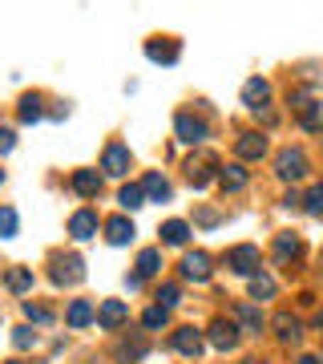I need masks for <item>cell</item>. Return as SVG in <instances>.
I'll return each instance as SVG.
<instances>
[{
    "instance_id": "6da1fadb",
    "label": "cell",
    "mask_w": 323,
    "mask_h": 364,
    "mask_svg": "<svg viewBox=\"0 0 323 364\" xmlns=\"http://www.w3.org/2000/svg\"><path fill=\"white\" fill-rule=\"evenodd\" d=\"M226 267L234 275H258V247L255 243H239L226 251Z\"/></svg>"
},
{
    "instance_id": "7a4b0ae2",
    "label": "cell",
    "mask_w": 323,
    "mask_h": 364,
    "mask_svg": "<svg viewBox=\"0 0 323 364\" xmlns=\"http://www.w3.org/2000/svg\"><path fill=\"white\" fill-rule=\"evenodd\" d=\"M275 174L283 182H299L307 174V154L303 150H283V154L275 158Z\"/></svg>"
},
{
    "instance_id": "3957f363",
    "label": "cell",
    "mask_w": 323,
    "mask_h": 364,
    "mask_svg": "<svg viewBox=\"0 0 323 364\" xmlns=\"http://www.w3.org/2000/svg\"><path fill=\"white\" fill-rule=\"evenodd\" d=\"M81 279H85V263L77 255H57L53 259V284L69 287V284H81Z\"/></svg>"
},
{
    "instance_id": "277c9868",
    "label": "cell",
    "mask_w": 323,
    "mask_h": 364,
    "mask_svg": "<svg viewBox=\"0 0 323 364\" xmlns=\"http://www.w3.org/2000/svg\"><path fill=\"white\" fill-rule=\"evenodd\" d=\"M146 57H150L154 65H174L182 57V45L174 37H150L146 41Z\"/></svg>"
},
{
    "instance_id": "5b68a950",
    "label": "cell",
    "mask_w": 323,
    "mask_h": 364,
    "mask_svg": "<svg viewBox=\"0 0 323 364\" xmlns=\"http://www.w3.org/2000/svg\"><path fill=\"white\" fill-rule=\"evenodd\" d=\"M129 146H121V142H109L105 146V154H102V170L105 174H114V178H126L129 174Z\"/></svg>"
},
{
    "instance_id": "8992f818",
    "label": "cell",
    "mask_w": 323,
    "mask_h": 364,
    "mask_svg": "<svg viewBox=\"0 0 323 364\" xmlns=\"http://www.w3.org/2000/svg\"><path fill=\"white\" fill-rule=\"evenodd\" d=\"M174 130H178L182 142H190V146H198V142H207V138H210L207 122H202V117H194V114H178V117H174Z\"/></svg>"
},
{
    "instance_id": "52a82bcc",
    "label": "cell",
    "mask_w": 323,
    "mask_h": 364,
    "mask_svg": "<svg viewBox=\"0 0 323 364\" xmlns=\"http://www.w3.org/2000/svg\"><path fill=\"white\" fill-rule=\"evenodd\" d=\"M182 275L194 279V284H207L210 279V255L207 251H186V255H182Z\"/></svg>"
},
{
    "instance_id": "ba28073f",
    "label": "cell",
    "mask_w": 323,
    "mask_h": 364,
    "mask_svg": "<svg viewBox=\"0 0 323 364\" xmlns=\"http://www.w3.org/2000/svg\"><path fill=\"white\" fill-rule=\"evenodd\" d=\"M126 320H129V304H121V299H105L102 308H97V324L109 328V332H114V328H121Z\"/></svg>"
},
{
    "instance_id": "9c48e42d",
    "label": "cell",
    "mask_w": 323,
    "mask_h": 364,
    "mask_svg": "<svg viewBox=\"0 0 323 364\" xmlns=\"http://www.w3.org/2000/svg\"><path fill=\"white\" fill-rule=\"evenodd\" d=\"M214 170H219V162H214L210 154H202V158H190V162H186V178H190L194 186L202 191V186H207V182L214 178Z\"/></svg>"
},
{
    "instance_id": "30bf717a",
    "label": "cell",
    "mask_w": 323,
    "mask_h": 364,
    "mask_svg": "<svg viewBox=\"0 0 323 364\" xmlns=\"http://www.w3.org/2000/svg\"><path fill=\"white\" fill-rule=\"evenodd\" d=\"M234 154L243 158V162H258V158L267 154V138H263V134H239Z\"/></svg>"
},
{
    "instance_id": "8fae6325",
    "label": "cell",
    "mask_w": 323,
    "mask_h": 364,
    "mask_svg": "<svg viewBox=\"0 0 323 364\" xmlns=\"http://www.w3.org/2000/svg\"><path fill=\"white\" fill-rule=\"evenodd\" d=\"M210 344L219 352H231L234 344H239V324H231V320H214L210 324Z\"/></svg>"
},
{
    "instance_id": "7c38bea8",
    "label": "cell",
    "mask_w": 323,
    "mask_h": 364,
    "mask_svg": "<svg viewBox=\"0 0 323 364\" xmlns=\"http://www.w3.org/2000/svg\"><path fill=\"white\" fill-rule=\"evenodd\" d=\"M234 324H239V332H246V336H258V332H263V312H258L255 304H239V308H234Z\"/></svg>"
},
{
    "instance_id": "4fadbf2b",
    "label": "cell",
    "mask_w": 323,
    "mask_h": 364,
    "mask_svg": "<svg viewBox=\"0 0 323 364\" xmlns=\"http://www.w3.org/2000/svg\"><path fill=\"white\" fill-rule=\"evenodd\" d=\"M69 235H73V239H81V243H85V239H93V235H97V210H77V215L69 219Z\"/></svg>"
},
{
    "instance_id": "5bb4252c",
    "label": "cell",
    "mask_w": 323,
    "mask_h": 364,
    "mask_svg": "<svg viewBox=\"0 0 323 364\" xmlns=\"http://www.w3.org/2000/svg\"><path fill=\"white\" fill-rule=\"evenodd\" d=\"M267 97H271V85H267L263 77H251L243 85V105H246V109H263Z\"/></svg>"
},
{
    "instance_id": "9a60e30c",
    "label": "cell",
    "mask_w": 323,
    "mask_h": 364,
    "mask_svg": "<svg viewBox=\"0 0 323 364\" xmlns=\"http://www.w3.org/2000/svg\"><path fill=\"white\" fill-rule=\"evenodd\" d=\"M174 348H178L182 356H198V352H202V332L194 324L178 328V332H174Z\"/></svg>"
},
{
    "instance_id": "2e32d148",
    "label": "cell",
    "mask_w": 323,
    "mask_h": 364,
    "mask_svg": "<svg viewBox=\"0 0 323 364\" xmlns=\"http://www.w3.org/2000/svg\"><path fill=\"white\" fill-rule=\"evenodd\" d=\"M295 114H299V122H303V130H323V102H307V97H299Z\"/></svg>"
},
{
    "instance_id": "e0dca14e",
    "label": "cell",
    "mask_w": 323,
    "mask_h": 364,
    "mask_svg": "<svg viewBox=\"0 0 323 364\" xmlns=\"http://www.w3.org/2000/svg\"><path fill=\"white\" fill-rule=\"evenodd\" d=\"M65 320H69V328H85L97 320V308H93L89 299H73L69 304V312H65Z\"/></svg>"
},
{
    "instance_id": "ac0fdd59",
    "label": "cell",
    "mask_w": 323,
    "mask_h": 364,
    "mask_svg": "<svg viewBox=\"0 0 323 364\" xmlns=\"http://www.w3.org/2000/svg\"><path fill=\"white\" fill-rule=\"evenodd\" d=\"M246 178H251V174H246V166H243V162L219 166V186H222V191H243V186H246Z\"/></svg>"
},
{
    "instance_id": "d6986e66",
    "label": "cell",
    "mask_w": 323,
    "mask_h": 364,
    "mask_svg": "<svg viewBox=\"0 0 323 364\" xmlns=\"http://www.w3.org/2000/svg\"><path fill=\"white\" fill-rule=\"evenodd\" d=\"M105 239L114 243V247H126L129 239H133V223L126 219V215H117V219L105 223Z\"/></svg>"
},
{
    "instance_id": "ffe728a7",
    "label": "cell",
    "mask_w": 323,
    "mask_h": 364,
    "mask_svg": "<svg viewBox=\"0 0 323 364\" xmlns=\"http://www.w3.org/2000/svg\"><path fill=\"white\" fill-rule=\"evenodd\" d=\"M275 328H279V340H283V344H299V340H303V324H299L295 316L279 312L275 316Z\"/></svg>"
},
{
    "instance_id": "44dd1931",
    "label": "cell",
    "mask_w": 323,
    "mask_h": 364,
    "mask_svg": "<svg viewBox=\"0 0 323 364\" xmlns=\"http://www.w3.org/2000/svg\"><path fill=\"white\" fill-rule=\"evenodd\" d=\"M73 191H77L81 198H93L102 191V174H97V170H77V174H73Z\"/></svg>"
},
{
    "instance_id": "7402d4cb",
    "label": "cell",
    "mask_w": 323,
    "mask_h": 364,
    "mask_svg": "<svg viewBox=\"0 0 323 364\" xmlns=\"http://www.w3.org/2000/svg\"><path fill=\"white\" fill-rule=\"evenodd\" d=\"M186 239H190V223H182V219L162 223V243H170V247H182Z\"/></svg>"
},
{
    "instance_id": "603a6c76",
    "label": "cell",
    "mask_w": 323,
    "mask_h": 364,
    "mask_svg": "<svg viewBox=\"0 0 323 364\" xmlns=\"http://www.w3.org/2000/svg\"><path fill=\"white\" fill-rule=\"evenodd\" d=\"M142 191H146V198H150V203H166V198H170V182L162 178V174H146Z\"/></svg>"
},
{
    "instance_id": "cb8c5ba5",
    "label": "cell",
    "mask_w": 323,
    "mask_h": 364,
    "mask_svg": "<svg viewBox=\"0 0 323 364\" xmlns=\"http://www.w3.org/2000/svg\"><path fill=\"white\" fill-rule=\"evenodd\" d=\"M4 284H9V291L25 296L28 287H33V272H28V267H13V272L4 275Z\"/></svg>"
},
{
    "instance_id": "d4e9b609",
    "label": "cell",
    "mask_w": 323,
    "mask_h": 364,
    "mask_svg": "<svg viewBox=\"0 0 323 364\" xmlns=\"http://www.w3.org/2000/svg\"><path fill=\"white\" fill-rule=\"evenodd\" d=\"M158 267H162V251H158V247H146L142 255H138V275H142V279H150Z\"/></svg>"
},
{
    "instance_id": "484cf974",
    "label": "cell",
    "mask_w": 323,
    "mask_h": 364,
    "mask_svg": "<svg viewBox=\"0 0 323 364\" xmlns=\"http://www.w3.org/2000/svg\"><path fill=\"white\" fill-rule=\"evenodd\" d=\"M295 255H299V239H295L291 231L279 235V239H275V259L287 263V259H295Z\"/></svg>"
},
{
    "instance_id": "4316f807",
    "label": "cell",
    "mask_w": 323,
    "mask_h": 364,
    "mask_svg": "<svg viewBox=\"0 0 323 364\" xmlns=\"http://www.w3.org/2000/svg\"><path fill=\"white\" fill-rule=\"evenodd\" d=\"M45 109H40V93H25L21 97V122H40Z\"/></svg>"
},
{
    "instance_id": "83f0119b",
    "label": "cell",
    "mask_w": 323,
    "mask_h": 364,
    "mask_svg": "<svg viewBox=\"0 0 323 364\" xmlns=\"http://www.w3.org/2000/svg\"><path fill=\"white\" fill-rule=\"evenodd\" d=\"M117 203H121L126 210H138V207H146V191H142V186H133V182H129V186H121V195H117Z\"/></svg>"
},
{
    "instance_id": "f1b7e54d",
    "label": "cell",
    "mask_w": 323,
    "mask_h": 364,
    "mask_svg": "<svg viewBox=\"0 0 323 364\" xmlns=\"http://www.w3.org/2000/svg\"><path fill=\"white\" fill-rule=\"evenodd\" d=\"M275 296V279L271 275H251V299H271Z\"/></svg>"
},
{
    "instance_id": "f546056e",
    "label": "cell",
    "mask_w": 323,
    "mask_h": 364,
    "mask_svg": "<svg viewBox=\"0 0 323 364\" xmlns=\"http://www.w3.org/2000/svg\"><path fill=\"white\" fill-rule=\"evenodd\" d=\"M303 210L307 215H323V182H315L307 191V198H303Z\"/></svg>"
},
{
    "instance_id": "4dcf8cb0",
    "label": "cell",
    "mask_w": 323,
    "mask_h": 364,
    "mask_svg": "<svg viewBox=\"0 0 323 364\" xmlns=\"http://www.w3.org/2000/svg\"><path fill=\"white\" fill-rule=\"evenodd\" d=\"M158 304H162V308H174V304H182V287L178 284H166V287H158Z\"/></svg>"
},
{
    "instance_id": "1f68e13d",
    "label": "cell",
    "mask_w": 323,
    "mask_h": 364,
    "mask_svg": "<svg viewBox=\"0 0 323 364\" xmlns=\"http://www.w3.org/2000/svg\"><path fill=\"white\" fill-rule=\"evenodd\" d=\"M166 320H170V312L162 308V304L146 308V316H142V324H146V328H166Z\"/></svg>"
},
{
    "instance_id": "d6a6232c",
    "label": "cell",
    "mask_w": 323,
    "mask_h": 364,
    "mask_svg": "<svg viewBox=\"0 0 323 364\" xmlns=\"http://www.w3.org/2000/svg\"><path fill=\"white\" fill-rule=\"evenodd\" d=\"M13 235H16V210L0 207V239H13Z\"/></svg>"
},
{
    "instance_id": "836d02e7",
    "label": "cell",
    "mask_w": 323,
    "mask_h": 364,
    "mask_svg": "<svg viewBox=\"0 0 323 364\" xmlns=\"http://www.w3.org/2000/svg\"><path fill=\"white\" fill-rule=\"evenodd\" d=\"M13 344H16L21 352L37 348V332H33V328H16V332H13Z\"/></svg>"
},
{
    "instance_id": "e575fe53",
    "label": "cell",
    "mask_w": 323,
    "mask_h": 364,
    "mask_svg": "<svg viewBox=\"0 0 323 364\" xmlns=\"http://www.w3.org/2000/svg\"><path fill=\"white\" fill-rule=\"evenodd\" d=\"M25 316L33 320V324H49L53 320V312L49 308H40V304H25Z\"/></svg>"
},
{
    "instance_id": "d590c367",
    "label": "cell",
    "mask_w": 323,
    "mask_h": 364,
    "mask_svg": "<svg viewBox=\"0 0 323 364\" xmlns=\"http://www.w3.org/2000/svg\"><path fill=\"white\" fill-rule=\"evenodd\" d=\"M117 352H121L126 360H138V356H142V352H146V344H142V340H133V344H129V340H126V344H121V348H117Z\"/></svg>"
},
{
    "instance_id": "8d00e7d4",
    "label": "cell",
    "mask_w": 323,
    "mask_h": 364,
    "mask_svg": "<svg viewBox=\"0 0 323 364\" xmlns=\"http://www.w3.org/2000/svg\"><path fill=\"white\" fill-rule=\"evenodd\" d=\"M13 146H16V134L13 130H0V154H9Z\"/></svg>"
},
{
    "instance_id": "74e56055",
    "label": "cell",
    "mask_w": 323,
    "mask_h": 364,
    "mask_svg": "<svg viewBox=\"0 0 323 364\" xmlns=\"http://www.w3.org/2000/svg\"><path fill=\"white\" fill-rule=\"evenodd\" d=\"M299 364H319V356H299Z\"/></svg>"
},
{
    "instance_id": "f35d334b",
    "label": "cell",
    "mask_w": 323,
    "mask_h": 364,
    "mask_svg": "<svg viewBox=\"0 0 323 364\" xmlns=\"http://www.w3.org/2000/svg\"><path fill=\"white\" fill-rule=\"evenodd\" d=\"M315 328H319V332H323V312H319V316H315Z\"/></svg>"
},
{
    "instance_id": "ab89813d",
    "label": "cell",
    "mask_w": 323,
    "mask_h": 364,
    "mask_svg": "<svg viewBox=\"0 0 323 364\" xmlns=\"http://www.w3.org/2000/svg\"><path fill=\"white\" fill-rule=\"evenodd\" d=\"M243 364H258V360H243Z\"/></svg>"
},
{
    "instance_id": "60d3db41",
    "label": "cell",
    "mask_w": 323,
    "mask_h": 364,
    "mask_svg": "<svg viewBox=\"0 0 323 364\" xmlns=\"http://www.w3.org/2000/svg\"><path fill=\"white\" fill-rule=\"evenodd\" d=\"M0 182H4V174H0Z\"/></svg>"
},
{
    "instance_id": "b9f144b4",
    "label": "cell",
    "mask_w": 323,
    "mask_h": 364,
    "mask_svg": "<svg viewBox=\"0 0 323 364\" xmlns=\"http://www.w3.org/2000/svg\"><path fill=\"white\" fill-rule=\"evenodd\" d=\"M9 364H16V360H9Z\"/></svg>"
}]
</instances>
